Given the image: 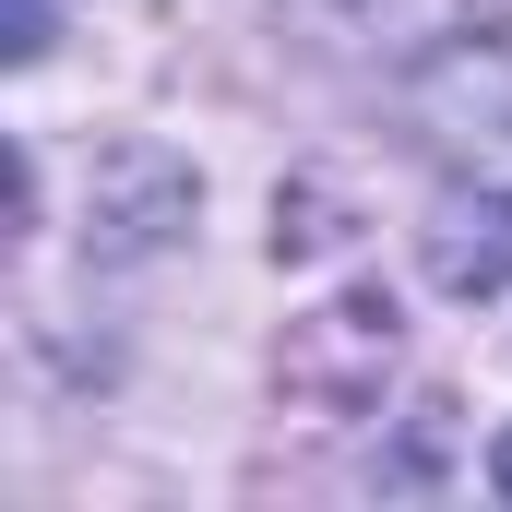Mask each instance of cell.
<instances>
[{"mask_svg":"<svg viewBox=\"0 0 512 512\" xmlns=\"http://www.w3.org/2000/svg\"><path fill=\"white\" fill-rule=\"evenodd\" d=\"M0 12H12V60H36L48 48V0H0Z\"/></svg>","mask_w":512,"mask_h":512,"instance_id":"7a4b0ae2","label":"cell"},{"mask_svg":"<svg viewBox=\"0 0 512 512\" xmlns=\"http://www.w3.org/2000/svg\"><path fill=\"white\" fill-rule=\"evenodd\" d=\"M429 286L441 298H501L512 286V191H441L429 203Z\"/></svg>","mask_w":512,"mask_h":512,"instance_id":"6da1fadb","label":"cell"},{"mask_svg":"<svg viewBox=\"0 0 512 512\" xmlns=\"http://www.w3.org/2000/svg\"><path fill=\"white\" fill-rule=\"evenodd\" d=\"M489 489H501V501H512V429H501V441H489Z\"/></svg>","mask_w":512,"mask_h":512,"instance_id":"3957f363","label":"cell"}]
</instances>
